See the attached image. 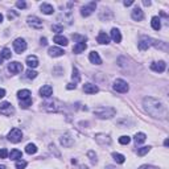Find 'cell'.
Listing matches in <instances>:
<instances>
[{"label": "cell", "mask_w": 169, "mask_h": 169, "mask_svg": "<svg viewBox=\"0 0 169 169\" xmlns=\"http://www.w3.org/2000/svg\"><path fill=\"white\" fill-rule=\"evenodd\" d=\"M17 98L20 100H25V99H29L30 98V91L29 90H20L17 93Z\"/></svg>", "instance_id": "d4e9b609"}, {"label": "cell", "mask_w": 169, "mask_h": 169, "mask_svg": "<svg viewBox=\"0 0 169 169\" xmlns=\"http://www.w3.org/2000/svg\"><path fill=\"white\" fill-rule=\"evenodd\" d=\"M87 156L90 157V160H91V162H93V164H95V162H97V155H95L93 151H89Z\"/></svg>", "instance_id": "74e56055"}, {"label": "cell", "mask_w": 169, "mask_h": 169, "mask_svg": "<svg viewBox=\"0 0 169 169\" xmlns=\"http://www.w3.org/2000/svg\"><path fill=\"white\" fill-rule=\"evenodd\" d=\"M151 24H152V28L155 30H160V28H161V23H160V19L157 16L152 17V21H151Z\"/></svg>", "instance_id": "83f0119b"}, {"label": "cell", "mask_w": 169, "mask_h": 169, "mask_svg": "<svg viewBox=\"0 0 169 169\" xmlns=\"http://www.w3.org/2000/svg\"><path fill=\"white\" fill-rule=\"evenodd\" d=\"M145 139H147V135L143 134V132H139V134L135 135V143H136V144L144 143V141H145Z\"/></svg>", "instance_id": "4316f807"}, {"label": "cell", "mask_w": 169, "mask_h": 169, "mask_svg": "<svg viewBox=\"0 0 169 169\" xmlns=\"http://www.w3.org/2000/svg\"><path fill=\"white\" fill-rule=\"evenodd\" d=\"M40 8H41V12H42V13H45V15H52V13L54 12L53 5L48 4V3H42Z\"/></svg>", "instance_id": "d6986e66"}, {"label": "cell", "mask_w": 169, "mask_h": 169, "mask_svg": "<svg viewBox=\"0 0 169 169\" xmlns=\"http://www.w3.org/2000/svg\"><path fill=\"white\" fill-rule=\"evenodd\" d=\"M27 167V162L23 161V160H19V161H16V169H24Z\"/></svg>", "instance_id": "f35d334b"}, {"label": "cell", "mask_w": 169, "mask_h": 169, "mask_svg": "<svg viewBox=\"0 0 169 169\" xmlns=\"http://www.w3.org/2000/svg\"><path fill=\"white\" fill-rule=\"evenodd\" d=\"M11 56H12V53H11V50L8 48H4L1 50V53H0V57H1L3 60H10Z\"/></svg>", "instance_id": "4dcf8cb0"}, {"label": "cell", "mask_w": 169, "mask_h": 169, "mask_svg": "<svg viewBox=\"0 0 169 169\" xmlns=\"http://www.w3.org/2000/svg\"><path fill=\"white\" fill-rule=\"evenodd\" d=\"M75 87H77V85H75V83H69V85L66 86L67 90H73V89H75Z\"/></svg>", "instance_id": "7bdbcfd3"}, {"label": "cell", "mask_w": 169, "mask_h": 169, "mask_svg": "<svg viewBox=\"0 0 169 169\" xmlns=\"http://www.w3.org/2000/svg\"><path fill=\"white\" fill-rule=\"evenodd\" d=\"M115 108L112 107H97L94 108V115H97L99 119H110L115 115Z\"/></svg>", "instance_id": "7a4b0ae2"}, {"label": "cell", "mask_w": 169, "mask_h": 169, "mask_svg": "<svg viewBox=\"0 0 169 169\" xmlns=\"http://www.w3.org/2000/svg\"><path fill=\"white\" fill-rule=\"evenodd\" d=\"M143 4H144V5H147V7H149V5H151V1H147V0H144Z\"/></svg>", "instance_id": "7dc6e473"}, {"label": "cell", "mask_w": 169, "mask_h": 169, "mask_svg": "<svg viewBox=\"0 0 169 169\" xmlns=\"http://www.w3.org/2000/svg\"><path fill=\"white\" fill-rule=\"evenodd\" d=\"M4 97H5V90H4V89H0V99L4 98Z\"/></svg>", "instance_id": "ee69618b"}, {"label": "cell", "mask_w": 169, "mask_h": 169, "mask_svg": "<svg viewBox=\"0 0 169 169\" xmlns=\"http://www.w3.org/2000/svg\"><path fill=\"white\" fill-rule=\"evenodd\" d=\"M123 4H124L125 7H130V5H132V4H134V1H131V0H130V1H127V0H125V1L123 3Z\"/></svg>", "instance_id": "f6af8a7d"}, {"label": "cell", "mask_w": 169, "mask_h": 169, "mask_svg": "<svg viewBox=\"0 0 169 169\" xmlns=\"http://www.w3.org/2000/svg\"><path fill=\"white\" fill-rule=\"evenodd\" d=\"M107 169H115L114 167H107Z\"/></svg>", "instance_id": "f5cc1de1"}, {"label": "cell", "mask_w": 169, "mask_h": 169, "mask_svg": "<svg viewBox=\"0 0 169 169\" xmlns=\"http://www.w3.org/2000/svg\"><path fill=\"white\" fill-rule=\"evenodd\" d=\"M0 169H5V167L4 165H0Z\"/></svg>", "instance_id": "816d5d0a"}, {"label": "cell", "mask_w": 169, "mask_h": 169, "mask_svg": "<svg viewBox=\"0 0 169 169\" xmlns=\"http://www.w3.org/2000/svg\"><path fill=\"white\" fill-rule=\"evenodd\" d=\"M139 169H157V168H155L153 165H141Z\"/></svg>", "instance_id": "b9f144b4"}, {"label": "cell", "mask_w": 169, "mask_h": 169, "mask_svg": "<svg viewBox=\"0 0 169 169\" xmlns=\"http://www.w3.org/2000/svg\"><path fill=\"white\" fill-rule=\"evenodd\" d=\"M53 94V87L50 85H45L40 89V95L44 98H50V95Z\"/></svg>", "instance_id": "8fae6325"}, {"label": "cell", "mask_w": 169, "mask_h": 169, "mask_svg": "<svg viewBox=\"0 0 169 169\" xmlns=\"http://www.w3.org/2000/svg\"><path fill=\"white\" fill-rule=\"evenodd\" d=\"M27 65H28L30 69L37 67L38 66V58L36 56H28V57H27Z\"/></svg>", "instance_id": "e0dca14e"}, {"label": "cell", "mask_w": 169, "mask_h": 169, "mask_svg": "<svg viewBox=\"0 0 169 169\" xmlns=\"http://www.w3.org/2000/svg\"><path fill=\"white\" fill-rule=\"evenodd\" d=\"M168 144H169V140H168V139H165V141H164V145H165V147H168Z\"/></svg>", "instance_id": "c3c4849f"}, {"label": "cell", "mask_w": 169, "mask_h": 169, "mask_svg": "<svg viewBox=\"0 0 169 169\" xmlns=\"http://www.w3.org/2000/svg\"><path fill=\"white\" fill-rule=\"evenodd\" d=\"M165 67H167V65H165L164 61H159V62H153L152 65H151V69L153 70V72L156 73H162L165 70Z\"/></svg>", "instance_id": "7c38bea8"}, {"label": "cell", "mask_w": 169, "mask_h": 169, "mask_svg": "<svg viewBox=\"0 0 169 169\" xmlns=\"http://www.w3.org/2000/svg\"><path fill=\"white\" fill-rule=\"evenodd\" d=\"M112 157H114V160H115L118 164H123V162L125 161V157L123 155H120V153H116V152H114L112 153Z\"/></svg>", "instance_id": "f546056e"}, {"label": "cell", "mask_w": 169, "mask_h": 169, "mask_svg": "<svg viewBox=\"0 0 169 169\" xmlns=\"http://www.w3.org/2000/svg\"><path fill=\"white\" fill-rule=\"evenodd\" d=\"M52 30H53V32L60 33V32H62V30H63V27L58 25V24H53V25H52Z\"/></svg>", "instance_id": "8d00e7d4"}, {"label": "cell", "mask_w": 169, "mask_h": 169, "mask_svg": "<svg viewBox=\"0 0 169 169\" xmlns=\"http://www.w3.org/2000/svg\"><path fill=\"white\" fill-rule=\"evenodd\" d=\"M13 48H15V52L16 53H23L24 50L27 49V42L24 38H16L13 41Z\"/></svg>", "instance_id": "8992f818"}, {"label": "cell", "mask_w": 169, "mask_h": 169, "mask_svg": "<svg viewBox=\"0 0 169 169\" xmlns=\"http://www.w3.org/2000/svg\"><path fill=\"white\" fill-rule=\"evenodd\" d=\"M8 70H10L11 74H17V73H20L23 70V65L20 62H17V61H15V62H11L8 65Z\"/></svg>", "instance_id": "9c48e42d"}, {"label": "cell", "mask_w": 169, "mask_h": 169, "mask_svg": "<svg viewBox=\"0 0 169 169\" xmlns=\"http://www.w3.org/2000/svg\"><path fill=\"white\" fill-rule=\"evenodd\" d=\"M83 91L86 94H95L99 91V89H98V86H95L93 83H85L83 85Z\"/></svg>", "instance_id": "5bb4252c"}, {"label": "cell", "mask_w": 169, "mask_h": 169, "mask_svg": "<svg viewBox=\"0 0 169 169\" xmlns=\"http://www.w3.org/2000/svg\"><path fill=\"white\" fill-rule=\"evenodd\" d=\"M16 7L20 8V10H24V8H27V3L23 1V0H21V1H17L16 3Z\"/></svg>", "instance_id": "60d3db41"}, {"label": "cell", "mask_w": 169, "mask_h": 169, "mask_svg": "<svg viewBox=\"0 0 169 169\" xmlns=\"http://www.w3.org/2000/svg\"><path fill=\"white\" fill-rule=\"evenodd\" d=\"M1 62H3V58H1V57H0V65H1Z\"/></svg>", "instance_id": "db71d44e"}, {"label": "cell", "mask_w": 169, "mask_h": 169, "mask_svg": "<svg viewBox=\"0 0 169 169\" xmlns=\"http://www.w3.org/2000/svg\"><path fill=\"white\" fill-rule=\"evenodd\" d=\"M46 44H48V40L45 38V37L41 38V45H46Z\"/></svg>", "instance_id": "bcb514c9"}, {"label": "cell", "mask_w": 169, "mask_h": 169, "mask_svg": "<svg viewBox=\"0 0 169 169\" xmlns=\"http://www.w3.org/2000/svg\"><path fill=\"white\" fill-rule=\"evenodd\" d=\"M78 169H89L87 167H85V165H81V167H79Z\"/></svg>", "instance_id": "681fc988"}, {"label": "cell", "mask_w": 169, "mask_h": 169, "mask_svg": "<svg viewBox=\"0 0 169 169\" xmlns=\"http://www.w3.org/2000/svg\"><path fill=\"white\" fill-rule=\"evenodd\" d=\"M8 140L11 143H20L23 140V132H21V130H19V128L11 130V132L8 134Z\"/></svg>", "instance_id": "3957f363"}, {"label": "cell", "mask_w": 169, "mask_h": 169, "mask_svg": "<svg viewBox=\"0 0 169 169\" xmlns=\"http://www.w3.org/2000/svg\"><path fill=\"white\" fill-rule=\"evenodd\" d=\"M97 41L98 42H99V44H110V37H108V36H107L106 35V33H103V32H100L99 33V35H98V38H97Z\"/></svg>", "instance_id": "44dd1931"}, {"label": "cell", "mask_w": 169, "mask_h": 169, "mask_svg": "<svg viewBox=\"0 0 169 169\" xmlns=\"http://www.w3.org/2000/svg\"><path fill=\"white\" fill-rule=\"evenodd\" d=\"M30 104H32V98L25 99V100H20V107H23V108H28Z\"/></svg>", "instance_id": "d6a6232c"}, {"label": "cell", "mask_w": 169, "mask_h": 169, "mask_svg": "<svg viewBox=\"0 0 169 169\" xmlns=\"http://www.w3.org/2000/svg\"><path fill=\"white\" fill-rule=\"evenodd\" d=\"M95 8H97V3L95 1H91V3H89L87 5H85V7H82V10H81V15L83 17H87V16H90L91 13L95 11Z\"/></svg>", "instance_id": "52a82bcc"}, {"label": "cell", "mask_w": 169, "mask_h": 169, "mask_svg": "<svg viewBox=\"0 0 169 169\" xmlns=\"http://www.w3.org/2000/svg\"><path fill=\"white\" fill-rule=\"evenodd\" d=\"M151 151V147H143V148L137 149V156H144L145 153H148Z\"/></svg>", "instance_id": "836d02e7"}, {"label": "cell", "mask_w": 169, "mask_h": 169, "mask_svg": "<svg viewBox=\"0 0 169 169\" xmlns=\"http://www.w3.org/2000/svg\"><path fill=\"white\" fill-rule=\"evenodd\" d=\"M87 48V45H86V42H77V45L74 48H73V52L77 54L82 53V52H85V49Z\"/></svg>", "instance_id": "7402d4cb"}, {"label": "cell", "mask_w": 169, "mask_h": 169, "mask_svg": "<svg viewBox=\"0 0 169 169\" xmlns=\"http://www.w3.org/2000/svg\"><path fill=\"white\" fill-rule=\"evenodd\" d=\"M112 89L115 91H118V93H127L130 86H128V83L125 81H123V79H116V81L114 82Z\"/></svg>", "instance_id": "277c9868"}, {"label": "cell", "mask_w": 169, "mask_h": 169, "mask_svg": "<svg viewBox=\"0 0 169 169\" xmlns=\"http://www.w3.org/2000/svg\"><path fill=\"white\" fill-rule=\"evenodd\" d=\"M119 143L123 144V145H127V144L131 143V137L130 136H122V137H119Z\"/></svg>", "instance_id": "e575fe53"}, {"label": "cell", "mask_w": 169, "mask_h": 169, "mask_svg": "<svg viewBox=\"0 0 169 169\" xmlns=\"http://www.w3.org/2000/svg\"><path fill=\"white\" fill-rule=\"evenodd\" d=\"M36 77H37V73H36L35 70H32V69H28V70H27V78L35 79Z\"/></svg>", "instance_id": "d590c367"}, {"label": "cell", "mask_w": 169, "mask_h": 169, "mask_svg": "<svg viewBox=\"0 0 169 169\" xmlns=\"http://www.w3.org/2000/svg\"><path fill=\"white\" fill-rule=\"evenodd\" d=\"M0 112H1L3 115L10 116V115H13L15 114V108L12 107V104L10 102H3V103H0Z\"/></svg>", "instance_id": "5b68a950"}, {"label": "cell", "mask_w": 169, "mask_h": 169, "mask_svg": "<svg viewBox=\"0 0 169 169\" xmlns=\"http://www.w3.org/2000/svg\"><path fill=\"white\" fill-rule=\"evenodd\" d=\"M28 24L32 28H36V29H41L42 28V21L36 16H29L28 17Z\"/></svg>", "instance_id": "ba28073f"}, {"label": "cell", "mask_w": 169, "mask_h": 169, "mask_svg": "<svg viewBox=\"0 0 169 169\" xmlns=\"http://www.w3.org/2000/svg\"><path fill=\"white\" fill-rule=\"evenodd\" d=\"M111 38L115 42H120L122 41V35H120V32H119V29L112 28V30H111Z\"/></svg>", "instance_id": "603a6c76"}, {"label": "cell", "mask_w": 169, "mask_h": 169, "mask_svg": "<svg viewBox=\"0 0 169 169\" xmlns=\"http://www.w3.org/2000/svg\"><path fill=\"white\" fill-rule=\"evenodd\" d=\"M8 157V151L5 148L0 149V159H7Z\"/></svg>", "instance_id": "ab89813d"}, {"label": "cell", "mask_w": 169, "mask_h": 169, "mask_svg": "<svg viewBox=\"0 0 169 169\" xmlns=\"http://www.w3.org/2000/svg\"><path fill=\"white\" fill-rule=\"evenodd\" d=\"M72 78H73V82L74 83H78L81 81V75H79V72L77 67H73V74H72Z\"/></svg>", "instance_id": "f1b7e54d"}, {"label": "cell", "mask_w": 169, "mask_h": 169, "mask_svg": "<svg viewBox=\"0 0 169 169\" xmlns=\"http://www.w3.org/2000/svg\"><path fill=\"white\" fill-rule=\"evenodd\" d=\"M131 16H132V19L136 20V21H141V20L144 19V13H143V11H141L139 7H136L134 11H132Z\"/></svg>", "instance_id": "2e32d148"}, {"label": "cell", "mask_w": 169, "mask_h": 169, "mask_svg": "<svg viewBox=\"0 0 169 169\" xmlns=\"http://www.w3.org/2000/svg\"><path fill=\"white\" fill-rule=\"evenodd\" d=\"M95 140H97L99 144H102V145H110V144H111V139H110L107 135H103V134L95 135Z\"/></svg>", "instance_id": "30bf717a"}, {"label": "cell", "mask_w": 169, "mask_h": 169, "mask_svg": "<svg viewBox=\"0 0 169 169\" xmlns=\"http://www.w3.org/2000/svg\"><path fill=\"white\" fill-rule=\"evenodd\" d=\"M1 21H3V15L0 13V23H1Z\"/></svg>", "instance_id": "f907efd6"}, {"label": "cell", "mask_w": 169, "mask_h": 169, "mask_svg": "<svg viewBox=\"0 0 169 169\" xmlns=\"http://www.w3.org/2000/svg\"><path fill=\"white\" fill-rule=\"evenodd\" d=\"M53 41L54 42H57L58 45H62V46H66L67 44H69V41H67V38L66 37H63V36H56V37L53 38Z\"/></svg>", "instance_id": "cb8c5ba5"}, {"label": "cell", "mask_w": 169, "mask_h": 169, "mask_svg": "<svg viewBox=\"0 0 169 169\" xmlns=\"http://www.w3.org/2000/svg\"><path fill=\"white\" fill-rule=\"evenodd\" d=\"M152 40L151 38H148V37H143L140 40V42H139V49L140 50H147V49H148L151 45H152Z\"/></svg>", "instance_id": "9a60e30c"}, {"label": "cell", "mask_w": 169, "mask_h": 169, "mask_svg": "<svg viewBox=\"0 0 169 169\" xmlns=\"http://www.w3.org/2000/svg\"><path fill=\"white\" fill-rule=\"evenodd\" d=\"M25 152L28 153V155H35V153L37 152V147H36L35 144H28V145L25 147Z\"/></svg>", "instance_id": "1f68e13d"}, {"label": "cell", "mask_w": 169, "mask_h": 169, "mask_svg": "<svg viewBox=\"0 0 169 169\" xmlns=\"http://www.w3.org/2000/svg\"><path fill=\"white\" fill-rule=\"evenodd\" d=\"M89 58H90V61L93 63H95V65H100V63H102V58L99 57V54H98L97 52H91Z\"/></svg>", "instance_id": "ffe728a7"}, {"label": "cell", "mask_w": 169, "mask_h": 169, "mask_svg": "<svg viewBox=\"0 0 169 169\" xmlns=\"http://www.w3.org/2000/svg\"><path fill=\"white\" fill-rule=\"evenodd\" d=\"M63 53H65V52L61 48H56V46L49 48V54H50L52 57H61V56H63Z\"/></svg>", "instance_id": "ac0fdd59"}, {"label": "cell", "mask_w": 169, "mask_h": 169, "mask_svg": "<svg viewBox=\"0 0 169 169\" xmlns=\"http://www.w3.org/2000/svg\"><path fill=\"white\" fill-rule=\"evenodd\" d=\"M144 108L153 118H165L167 116V108H165V106L152 97L144 98Z\"/></svg>", "instance_id": "6da1fadb"}, {"label": "cell", "mask_w": 169, "mask_h": 169, "mask_svg": "<svg viewBox=\"0 0 169 169\" xmlns=\"http://www.w3.org/2000/svg\"><path fill=\"white\" fill-rule=\"evenodd\" d=\"M61 144H62L63 147H66V148H69V147H72L73 144H74V140H73V137L70 136L69 134H65L61 137Z\"/></svg>", "instance_id": "4fadbf2b"}, {"label": "cell", "mask_w": 169, "mask_h": 169, "mask_svg": "<svg viewBox=\"0 0 169 169\" xmlns=\"http://www.w3.org/2000/svg\"><path fill=\"white\" fill-rule=\"evenodd\" d=\"M10 157H11V160H19L23 157V153H21V151H19V149H12L10 153Z\"/></svg>", "instance_id": "484cf974"}]
</instances>
